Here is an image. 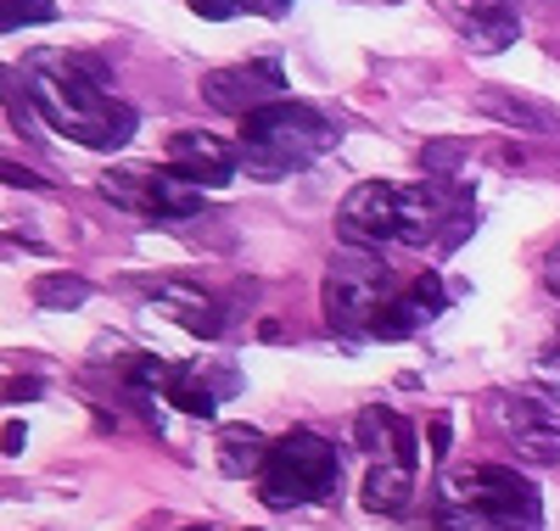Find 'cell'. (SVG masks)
<instances>
[{
  "mask_svg": "<svg viewBox=\"0 0 560 531\" xmlns=\"http://www.w3.org/2000/svg\"><path fill=\"white\" fill-rule=\"evenodd\" d=\"M427 319H432V308L420 303L415 292H409V297H387V303L376 308V319H370V335H382V342H404V335H415Z\"/></svg>",
  "mask_w": 560,
  "mask_h": 531,
  "instance_id": "obj_16",
  "label": "cell"
},
{
  "mask_svg": "<svg viewBox=\"0 0 560 531\" xmlns=\"http://www.w3.org/2000/svg\"><path fill=\"white\" fill-rule=\"evenodd\" d=\"M23 73H28V102L39 107V118L51 123L57 134L79 140V146L118 152L124 140L135 134V113L118 102V95H107L96 62L39 51V57H28Z\"/></svg>",
  "mask_w": 560,
  "mask_h": 531,
  "instance_id": "obj_1",
  "label": "cell"
},
{
  "mask_svg": "<svg viewBox=\"0 0 560 531\" xmlns=\"http://www.w3.org/2000/svg\"><path fill=\"white\" fill-rule=\"evenodd\" d=\"M247 531H264V526H247Z\"/></svg>",
  "mask_w": 560,
  "mask_h": 531,
  "instance_id": "obj_33",
  "label": "cell"
},
{
  "mask_svg": "<svg viewBox=\"0 0 560 531\" xmlns=\"http://www.w3.org/2000/svg\"><path fill=\"white\" fill-rule=\"evenodd\" d=\"M387 297H393V269L382 258H370L364 247L331 252L325 280H319V308H325V324L331 330L370 335V319H376V308Z\"/></svg>",
  "mask_w": 560,
  "mask_h": 531,
  "instance_id": "obj_4",
  "label": "cell"
},
{
  "mask_svg": "<svg viewBox=\"0 0 560 531\" xmlns=\"http://www.w3.org/2000/svg\"><path fill=\"white\" fill-rule=\"evenodd\" d=\"M179 531H213V526H208V520H202V526H179Z\"/></svg>",
  "mask_w": 560,
  "mask_h": 531,
  "instance_id": "obj_32",
  "label": "cell"
},
{
  "mask_svg": "<svg viewBox=\"0 0 560 531\" xmlns=\"http://www.w3.org/2000/svg\"><path fill=\"white\" fill-rule=\"evenodd\" d=\"M488 414L516 437V430H527V425H544V409L538 403H527V398H510V392H493L488 398Z\"/></svg>",
  "mask_w": 560,
  "mask_h": 531,
  "instance_id": "obj_21",
  "label": "cell"
},
{
  "mask_svg": "<svg viewBox=\"0 0 560 531\" xmlns=\"http://www.w3.org/2000/svg\"><path fill=\"white\" fill-rule=\"evenodd\" d=\"M140 213H158V219H191L202 213V185L191 174L168 168H147V197H140Z\"/></svg>",
  "mask_w": 560,
  "mask_h": 531,
  "instance_id": "obj_10",
  "label": "cell"
},
{
  "mask_svg": "<svg viewBox=\"0 0 560 531\" xmlns=\"http://www.w3.org/2000/svg\"><path fill=\"white\" fill-rule=\"evenodd\" d=\"M477 113L499 118L504 129H516V134H555V129H560L549 107L527 102V95H504V90H493V84H488V90H477Z\"/></svg>",
  "mask_w": 560,
  "mask_h": 531,
  "instance_id": "obj_13",
  "label": "cell"
},
{
  "mask_svg": "<svg viewBox=\"0 0 560 531\" xmlns=\"http://www.w3.org/2000/svg\"><path fill=\"white\" fill-rule=\"evenodd\" d=\"M409 493H415V464H404V459L370 464V475H364V509L398 515V509H409Z\"/></svg>",
  "mask_w": 560,
  "mask_h": 531,
  "instance_id": "obj_14",
  "label": "cell"
},
{
  "mask_svg": "<svg viewBox=\"0 0 560 531\" xmlns=\"http://www.w3.org/2000/svg\"><path fill=\"white\" fill-rule=\"evenodd\" d=\"M28 23H57V0H0V34Z\"/></svg>",
  "mask_w": 560,
  "mask_h": 531,
  "instance_id": "obj_22",
  "label": "cell"
},
{
  "mask_svg": "<svg viewBox=\"0 0 560 531\" xmlns=\"http://www.w3.org/2000/svg\"><path fill=\"white\" fill-rule=\"evenodd\" d=\"M191 12L208 17V23H230V17L242 12V0H191Z\"/></svg>",
  "mask_w": 560,
  "mask_h": 531,
  "instance_id": "obj_25",
  "label": "cell"
},
{
  "mask_svg": "<svg viewBox=\"0 0 560 531\" xmlns=\"http://www.w3.org/2000/svg\"><path fill=\"white\" fill-rule=\"evenodd\" d=\"M393 430H398V414H393V409H382V403H370V409L353 420V442H359L364 453L393 459Z\"/></svg>",
  "mask_w": 560,
  "mask_h": 531,
  "instance_id": "obj_18",
  "label": "cell"
},
{
  "mask_svg": "<svg viewBox=\"0 0 560 531\" xmlns=\"http://www.w3.org/2000/svg\"><path fill=\"white\" fill-rule=\"evenodd\" d=\"M158 314L179 319L191 335H219L224 319H219V303L202 297L197 285H179V280H158Z\"/></svg>",
  "mask_w": 560,
  "mask_h": 531,
  "instance_id": "obj_12",
  "label": "cell"
},
{
  "mask_svg": "<svg viewBox=\"0 0 560 531\" xmlns=\"http://www.w3.org/2000/svg\"><path fill=\"white\" fill-rule=\"evenodd\" d=\"M398 224H404V213H398V185H387V179H364V185H353L348 197H342V208H337V229H342V240L348 247H382V240H398Z\"/></svg>",
  "mask_w": 560,
  "mask_h": 531,
  "instance_id": "obj_6",
  "label": "cell"
},
{
  "mask_svg": "<svg viewBox=\"0 0 560 531\" xmlns=\"http://www.w3.org/2000/svg\"><path fill=\"white\" fill-rule=\"evenodd\" d=\"M90 297V285L79 274H39L34 280V303L39 308H79Z\"/></svg>",
  "mask_w": 560,
  "mask_h": 531,
  "instance_id": "obj_20",
  "label": "cell"
},
{
  "mask_svg": "<svg viewBox=\"0 0 560 531\" xmlns=\"http://www.w3.org/2000/svg\"><path fill=\"white\" fill-rule=\"evenodd\" d=\"M522 34V12L516 0H465V39L471 51H504Z\"/></svg>",
  "mask_w": 560,
  "mask_h": 531,
  "instance_id": "obj_11",
  "label": "cell"
},
{
  "mask_svg": "<svg viewBox=\"0 0 560 531\" xmlns=\"http://www.w3.org/2000/svg\"><path fill=\"white\" fill-rule=\"evenodd\" d=\"M39 398V380H7V403H34Z\"/></svg>",
  "mask_w": 560,
  "mask_h": 531,
  "instance_id": "obj_29",
  "label": "cell"
},
{
  "mask_svg": "<svg viewBox=\"0 0 560 531\" xmlns=\"http://www.w3.org/2000/svg\"><path fill=\"white\" fill-rule=\"evenodd\" d=\"M264 504L269 509H292V504H319L337 493L342 481V459L337 448L319 437V430H287L280 442H269V459H264Z\"/></svg>",
  "mask_w": 560,
  "mask_h": 531,
  "instance_id": "obj_3",
  "label": "cell"
},
{
  "mask_svg": "<svg viewBox=\"0 0 560 531\" xmlns=\"http://www.w3.org/2000/svg\"><path fill=\"white\" fill-rule=\"evenodd\" d=\"M415 297H420V303H427L432 314H438V308L448 303V297H443V280H438L432 269H427V274H420V280H415Z\"/></svg>",
  "mask_w": 560,
  "mask_h": 531,
  "instance_id": "obj_27",
  "label": "cell"
},
{
  "mask_svg": "<svg viewBox=\"0 0 560 531\" xmlns=\"http://www.w3.org/2000/svg\"><path fill=\"white\" fill-rule=\"evenodd\" d=\"M331 140H337V129L314 107H298V102H269L242 118V157L264 179L314 163L319 152H331Z\"/></svg>",
  "mask_w": 560,
  "mask_h": 531,
  "instance_id": "obj_2",
  "label": "cell"
},
{
  "mask_svg": "<svg viewBox=\"0 0 560 531\" xmlns=\"http://www.w3.org/2000/svg\"><path fill=\"white\" fill-rule=\"evenodd\" d=\"M163 398H168L179 414H197V420H213V414H219L213 386H208L197 369H174V375H168V386H163Z\"/></svg>",
  "mask_w": 560,
  "mask_h": 531,
  "instance_id": "obj_17",
  "label": "cell"
},
{
  "mask_svg": "<svg viewBox=\"0 0 560 531\" xmlns=\"http://www.w3.org/2000/svg\"><path fill=\"white\" fill-rule=\"evenodd\" d=\"M280 90H287V73L280 62H242V68H213L202 73V102L230 113V118H247L269 102H280Z\"/></svg>",
  "mask_w": 560,
  "mask_h": 531,
  "instance_id": "obj_7",
  "label": "cell"
},
{
  "mask_svg": "<svg viewBox=\"0 0 560 531\" xmlns=\"http://www.w3.org/2000/svg\"><path fill=\"white\" fill-rule=\"evenodd\" d=\"M258 335H264V342H280L287 330H280V319H258Z\"/></svg>",
  "mask_w": 560,
  "mask_h": 531,
  "instance_id": "obj_31",
  "label": "cell"
},
{
  "mask_svg": "<svg viewBox=\"0 0 560 531\" xmlns=\"http://www.w3.org/2000/svg\"><path fill=\"white\" fill-rule=\"evenodd\" d=\"M0 185H12V190H45L51 179L34 174V168H23V163H7V157H0Z\"/></svg>",
  "mask_w": 560,
  "mask_h": 531,
  "instance_id": "obj_24",
  "label": "cell"
},
{
  "mask_svg": "<svg viewBox=\"0 0 560 531\" xmlns=\"http://www.w3.org/2000/svg\"><path fill=\"white\" fill-rule=\"evenodd\" d=\"M516 459L522 464H538V470H549V464H560V425H527V430H516Z\"/></svg>",
  "mask_w": 560,
  "mask_h": 531,
  "instance_id": "obj_19",
  "label": "cell"
},
{
  "mask_svg": "<svg viewBox=\"0 0 560 531\" xmlns=\"http://www.w3.org/2000/svg\"><path fill=\"white\" fill-rule=\"evenodd\" d=\"M168 163L179 174H191L197 185H230V179H236V152H230L224 140L202 134V129H179L168 140Z\"/></svg>",
  "mask_w": 560,
  "mask_h": 531,
  "instance_id": "obj_9",
  "label": "cell"
},
{
  "mask_svg": "<svg viewBox=\"0 0 560 531\" xmlns=\"http://www.w3.org/2000/svg\"><path fill=\"white\" fill-rule=\"evenodd\" d=\"M269 459V437L258 425H224L219 430V470L224 475H258Z\"/></svg>",
  "mask_w": 560,
  "mask_h": 531,
  "instance_id": "obj_15",
  "label": "cell"
},
{
  "mask_svg": "<svg viewBox=\"0 0 560 531\" xmlns=\"http://www.w3.org/2000/svg\"><path fill=\"white\" fill-rule=\"evenodd\" d=\"M465 163V140H432L427 152H420V168L432 179H454V168Z\"/></svg>",
  "mask_w": 560,
  "mask_h": 531,
  "instance_id": "obj_23",
  "label": "cell"
},
{
  "mask_svg": "<svg viewBox=\"0 0 560 531\" xmlns=\"http://www.w3.org/2000/svg\"><path fill=\"white\" fill-rule=\"evenodd\" d=\"M544 285L560 297V247H555V258H549V269H544Z\"/></svg>",
  "mask_w": 560,
  "mask_h": 531,
  "instance_id": "obj_30",
  "label": "cell"
},
{
  "mask_svg": "<svg viewBox=\"0 0 560 531\" xmlns=\"http://www.w3.org/2000/svg\"><path fill=\"white\" fill-rule=\"evenodd\" d=\"M555 358H560V353H555Z\"/></svg>",
  "mask_w": 560,
  "mask_h": 531,
  "instance_id": "obj_34",
  "label": "cell"
},
{
  "mask_svg": "<svg viewBox=\"0 0 560 531\" xmlns=\"http://www.w3.org/2000/svg\"><path fill=\"white\" fill-rule=\"evenodd\" d=\"M398 240L404 247H427V240L438 235V224H454L459 219V197L448 190V179H420V185H398Z\"/></svg>",
  "mask_w": 560,
  "mask_h": 531,
  "instance_id": "obj_8",
  "label": "cell"
},
{
  "mask_svg": "<svg viewBox=\"0 0 560 531\" xmlns=\"http://www.w3.org/2000/svg\"><path fill=\"white\" fill-rule=\"evenodd\" d=\"M427 437H432V459L443 464V459H448V442H454V420H448V414H432V430H427Z\"/></svg>",
  "mask_w": 560,
  "mask_h": 531,
  "instance_id": "obj_26",
  "label": "cell"
},
{
  "mask_svg": "<svg viewBox=\"0 0 560 531\" xmlns=\"http://www.w3.org/2000/svg\"><path fill=\"white\" fill-rule=\"evenodd\" d=\"M443 498H459L482 509L493 526L504 531H538L544 526V504H538V487L527 475H516L510 464H465L443 481Z\"/></svg>",
  "mask_w": 560,
  "mask_h": 531,
  "instance_id": "obj_5",
  "label": "cell"
},
{
  "mask_svg": "<svg viewBox=\"0 0 560 531\" xmlns=\"http://www.w3.org/2000/svg\"><path fill=\"white\" fill-rule=\"evenodd\" d=\"M28 448V430H23V420H7V425H0V453H23Z\"/></svg>",
  "mask_w": 560,
  "mask_h": 531,
  "instance_id": "obj_28",
  "label": "cell"
}]
</instances>
